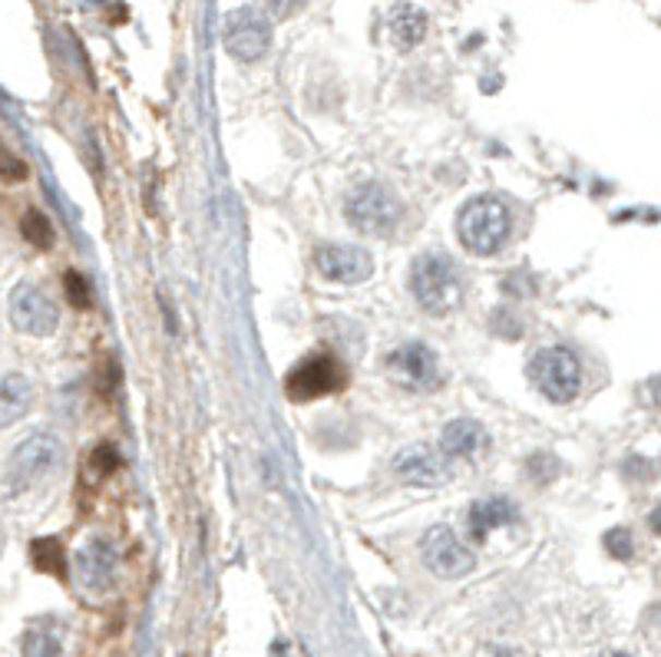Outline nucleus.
<instances>
[{
	"instance_id": "f257e3e1",
	"label": "nucleus",
	"mask_w": 661,
	"mask_h": 657,
	"mask_svg": "<svg viewBox=\"0 0 661 657\" xmlns=\"http://www.w3.org/2000/svg\"><path fill=\"white\" fill-rule=\"evenodd\" d=\"M410 291L426 314H436V317L450 314L464 297V281H460L457 261L444 252L417 255V261L410 268Z\"/></svg>"
},
{
	"instance_id": "f03ea898",
	"label": "nucleus",
	"mask_w": 661,
	"mask_h": 657,
	"mask_svg": "<svg viewBox=\"0 0 661 657\" xmlns=\"http://www.w3.org/2000/svg\"><path fill=\"white\" fill-rule=\"evenodd\" d=\"M509 229H513L509 208L490 195L467 202L457 218V235H460L464 248L473 255H496L506 245Z\"/></svg>"
},
{
	"instance_id": "7ed1b4c3",
	"label": "nucleus",
	"mask_w": 661,
	"mask_h": 657,
	"mask_svg": "<svg viewBox=\"0 0 661 657\" xmlns=\"http://www.w3.org/2000/svg\"><path fill=\"white\" fill-rule=\"evenodd\" d=\"M63 460V447L53 433L47 429H37L31 433L27 440L17 443V450L11 453L8 460V473H4V486L17 496V492H27L34 486H40L44 479L53 476V470L60 466Z\"/></svg>"
},
{
	"instance_id": "20e7f679",
	"label": "nucleus",
	"mask_w": 661,
	"mask_h": 657,
	"mask_svg": "<svg viewBox=\"0 0 661 657\" xmlns=\"http://www.w3.org/2000/svg\"><path fill=\"white\" fill-rule=\"evenodd\" d=\"M529 380L545 400L569 403L579 397V387H582L579 357L566 348H542L529 361Z\"/></svg>"
},
{
	"instance_id": "39448f33",
	"label": "nucleus",
	"mask_w": 661,
	"mask_h": 657,
	"mask_svg": "<svg viewBox=\"0 0 661 657\" xmlns=\"http://www.w3.org/2000/svg\"><path fill=\"white\" fill-rule=\"evenodd\" d=\"M348 222L364 232V235H377L387 239L397 222H400V202L394 198V192L381 182H361L351 195H348Z\"/></svg>"
},
{
	"instance_id": "423d86ee",
	"label": "nucleus",
	"mask_w": 661,
	"mask_h": 657,
	"mask_svg": "<svg viewBox=\"0 0 661 657\" xmlns=\"http://www.w3.org/2000/svg\"><path fill=\"white\" fill-rule=\"evenodd\" d=\"M345 387H348V370L330 354H311L285 377V393H288V400H298V403L330 397Z\"/></svg>"
},
{
	"instance_id": "0eeeda50",
	"label": "nucleus",
	"mask_w": 661,
	"mask_h": 657,
	"mask_svg": "<svg viewBox=\"0 0 661 657\" xmlns=\"http://www.w3.org/2000/svg\"><path fill=\"white\" fill-rule=\"evenodd\" d=\"M8 307H11V324L21 334H31V338H50L60 324V311H57L53 297L40 284H31V281H21L11 291Z\"/></svg>"
},
{
	"instance_id": "6e6552de",
	"label": "nucleus",
	"mask_w": 661,
	"mask_h": 657,
	"mask_svg": "<svg viewBox=\"0 0 661 657\" xmlns=\"http://www.w3.org/2000/svg\"><path fill=\"white\" fill-rule=\"evenodd\" d=\"M420 556L436 579H464L467 572H473V552L450 525H433L420 542Z\"/></svg>"
},
{
	"instance_id": "1a4fd4ad",
	"label": "nucleus",
	"mask_w": 661,
	"mask_h": 657,
	"mask_svg": "<svg viewBox=\"0 0 661 657\" xmlns=\"http://www.w3.org/2000/svg\"><path fill=\"white\" fill-rule=\"evenodd\" d=\"M387 374L397 387L413 390V393H426L436 390L440 384V361L436 351L420 344V341H407L400 344L390 357H387Z\"/></svg>"
},
{
	"instance_id": "9d476101",
	"label": "nucleus",
	"mask_w": 661,
	"mask_h": 657,
	"mask_svg": "<svg viewBox=\"0 0 661 657\" xmlns=\"http://www.w3.org/2000/svg\"><path fill=\"white\" fill-rule=\"evenodd\" d=\"M223 40H226V50L242 60V63H255L265 57L268 44H272V27H268V17L255 8H242L236 14H229L226 21V31H223Z\"/></svg>"
},
{
	"instance_id": "9b49d317",
	"label": "nucleus",
	"mask_w": 661,
	"mask_h": 657,
	"mask_svg": "<svg viewBox=\"0 0 661 657\" xmlns=\"http://www.w3.org/2000/svg\"><path fill=\"white\" fill-rule=\"evenodd\" d=\"M394 473L407 486H444L450 479V460L440 453V447L410 443L394 457Z\"/></svg>"
},
{
	"instance_id": "f8f14e48",
	"label": "nucleus",
	"mask_w": 661,
	"mask_h": 657,
	"mask_svg": "<svg viewBox=\"0 0 661 657\" xmlns=\"http://www.w3.org/2000/svg\"><path fill=\"white\" fill-rule=\"evenodd\" d=\"M117 572H120V556L113 549V542L106 538H89L80 545L76 552V579L89 595H106L117 585Z\"/></svg>"
},
{
	"instance_id": "ddd939ff",
	"label": "nucleus",
	"mask_w": 661,
	"mask_h": 657,
	"mask_svg": "<svg viewBox=\"0 0 661 657\" xmlns=\"http://www.w3.org/2000/svg\"><path fill=\"white\" fill-rule=\"evenodd\" d=\"M317 271L338 284H361L374 275V258L358 245H324L317 248Z\"/></svg>"
},
{
	"instance_id": "4468645a",
	"label": "nucleus",
	"mask_w": 661,
	"mask_h": 657,
	"mask_svg": "<svg viewBox=\"0 0 661 657\" xmlns=\"http://www.w3.org/2000/svg\"><path fill=\"white\" fill-rule=\"evenodd\" d=\"M486 450V429L477 419H454L440 433V453L447 460H473Z\"/></svg>"
},
{
	"instance_id": "2eb2a0df",
	"label": "nucleus",
	"mask_w": 661,
	"mask_h": 657,
	"mask_svg": "<svg viewBox=\"0 0 661 657\" xmlns=\"http://www.w3.org/2000/svg\"><path fill=\"white\" fill-rule=\"evenodd\" d=\"M34 387L24 374L0 377V426H14L31 413Z\"/></svg>"
},
{
	"instance_id": "dca6fc26",
	"label": "nucleus",
	"mask_w": 661,
	"mask_h": 657,
	"mask_svg": "<svg viewBox=\"0 0 661 657\" xmlns=\"http://www.w3.org/2000/svg\"><path fill=\"white\" fill-rule=\"evenodd\" d=\"M516 506L509 502V499H480V502H473L470 506V535L477 538V542H486L490 538V532L493 528H503V525H509V522H516Z\"/></svg>"
},
{
	"instance_id": "f3484780",
	"label": "nucleus",
	"mask_w": 661,
	"mask_h": 657,
	"mask_svg": "<svg viewBox=\"0 0 661 657\" xmlns=\"http://www.w3.org/2000/svg\"><path fill=\"white\" fill-rule=\"evenodd\" d=\"M67 624L57 618H40L24 634V657H63Z\"/></svg>"
},
{
	"instance_id": "a211bd4d",
	"label": "nucleus",
	"mask_w": 661,
	"mask_h": 657,
	"mask_svg": "<svg viewBox=\"0 0 661 657\" xmlns=\"http://www.w3.org/2000/svg\"><path fill=\"white\" fill-rule=\"evenodd\" d=\"M390 34H394V44L400 50L417 47L426 37V14L420 8H413V4L394 8V14H390Z\"/></svg>"
},
{
	"instance_id": "6ab92c4d",
	"label": "nucleus",
	"mask_w": 661,
	"mask_h": 657,
	"mask_svg": "<svg viewBox=\"0 0 661 657\" xmlns=\"http://www.w3.org/2000/svg\"><path fill=\"white\" fill-rule=\"evenodd\" d=\"M31 559L37 565V572L53 575V579H67V552L60 538H37L31 545Z\"/></svg>"
},
{
	"instance_id": "aec40b11",
	"label": "nucleus",
	"mask_w": 661,
	"mask_h": 657,
	"mask_svg": "<svg viewBox=\"0 0 661 657\" xmlns=\"http://www.w3.org/2000/svg\"><path fill=\"white\" fill-rule=\"evenodd\" d=\"M24 239L34 245V248H50L53 245V226H50V218L44 215V211H37V208H31L27 215H24Z\"/></svg>"
},
{
	"instance_id": "412c9836",
	"label": "nucleus",
	"mask_w": 661,
	"mask_h": 657,
	"mask_svg": "<svg viewBox=\"0 0 661 657\" xmlns=\"http://www.w3.org/2000/svg\"><path fill=\"white\" fill-rule=\"evenodd\" d=\"M63 288H67V297H70V304L73 307H89V301H93V294H89V284H86V278H80L76 271H67V281H63Z\"/></svg>"
},
{
	"instance_id": "4be33fe9",
	"label": "nucleus",
	"mask_w": 661,
	"mask_h": 657,
	"mask_svg": "<svg viewBox=\"0 0 661 657\" xmlns=\"http://www.w3.org/2000/svg\"><path fill=\"white\" fill-rule=\"evenodd\" d=\"M0 179H11V182L27 179V166L11 149H4V146H0Z\"/></svg>"
},
{
	"instance_id": "5701e85b",
	"label": "nucleus",
	"mask_w": 661,
	"mask_h": 657,
	"mask_svg": "<svg viewBox=\"0 0 661 657\" xmlns=\"http://www.w3.org/2000/svg\"><path fill=\"white\" fill-rule=\"evenodd\" d=\"M605 545H609V552L615 559H632V535H628V528H612L605 535Z\"/></svg>"
},
{
	"instance_id": "b1692460",
	"label": "nucleus",
	"mask_w": 661,
	"mask_h": 657,
	"mask_svg": "<svg viewBox=\"0 0 661 657\" xmlns=\"http://www.w3.org/2000/svg\"><path fill=\"white\" fill-rule=\"evenodd\" d=\"M117 450H109V447H99L96 453H93V460H89V466H96V473L99 476H106V473H113L117 470Z\"/></svg>"
},
{
	"instance_id": "393cba45",
	"label": "nucleus",
	"mask_w": 661,
	"mask_h": 657,
	"mask_svg": "<svg viewBox=\"0 0 661 657\" xmlns=\"http://www.w3.org/2000/svg\"><path fill=\"white\" fill-rule=\"evenodd\" d=\"M265 4V11L272 14V17H278V21H285V17H291L304 0H262Z\"/></svg>"
},
{
	"instance_id": "a878e982",
	"label": "nucleus",
	"mask_w": 661,
	"mask_h": 657,
	"mask_svg": "<svg viewBox=\"0 0 661 657\" xmlns=\"http://www.w3.org/2000/svg\"><path fill=\"white\" fill-rule=\"evenodd\" d=\"M602 657H632V654H622V650H609V654H602Z\"/></svg>"
},
{
	"instance_id": "bb28decb",
	"label": "nucleus",
	"mask_w": 661,
	"mask_h": 657,
	"mask_svg": "<svg viewBox=\"0 0 661 657\" xmlns=\"http://www.w3.org/2000/svg\"><path fill=\"white\" fill-rule=\"evenodd\" d=\"M0 552H4V532H0Z\"/></svg>"
}]
</instances>
